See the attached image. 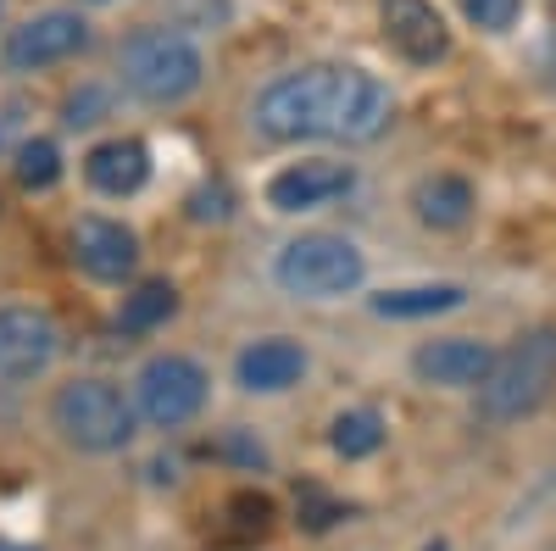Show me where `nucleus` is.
<instances>
[{"instance_id": "nucleus-1", "label": "nucleus", "mask_w": 556, "mask_h": 551, "mask_svg": "<svg viewBox=\"0 0 556 551\" xmlns=\"http://www.w3.org/2000/svg\"><path fill=\"white\" fill-rule=\"evenodd\" d=\"M390 89L374 73L317 62L262 89L256 128L267 140H374L390 123Z\"/></svg>"}, {"instance_id": "nucleus-2", "label": "nucleus", "mask_w": 556, "mask_h": 551, "mask_svg": "<svg viewBox=\"0 0 556 551\" xmlns=\"http://www.w3.org/2000/svg\"><path fill=\"white\" fill-rule=\"evenodd\" d=\"M201 51L190 34H173V28H146L123 45V84L134 89L139 101L151 107H173L184 96H195L201 89Z\"/></svg>"}, {"instance_id": "nucleus-3", "label": "nucleus", "mask_w": 556, "mask_h": 551, "mask_svg": "<svg viewBox=\"0 0 556 551\" xmlns=\"http://www.w3.org/2000/svg\"><path fill=\"white\" fill-rule=\"evenodd\" d=\"M551 385H556V329H534L513 351L495 356V367L479 385V412L490 424H513L551 396Z\"/></svg>"}, {"instance_id": "nucleus-4", "label": "nucleus", "mask_w": 556, "mask_h": 551, "mask_svg": "<svg viewBox=\"0 0 556 551\" xmlns=\"http://www.w3.org/2000/svg\"><path fill=\"white\" fill-rule=\"evenodd\" d=\"M362 273H367L362 251L351 240H340V235H301L273 262L278 290H290L301 301H334V296L362 285Z\"/></svg>"}, {"instance_id": "nucleus-5", "label": "nucleus", "mask_w": 556, "mask_h": 551, "mask_svg": "<svg viewBox=\"0 0 556 551\" xmlns=\"http://www.w3.org/2000/svg\"><path fill=\"white\" fill-rule=\"evenodd\" d=\"M51 418H56L62 440L78 446V451H123L134 440V406L106 379H73V385H62L56 401H51Z\"/></svg>"}, {"instance_id": "nucleus-6", "label": "nucleus", "mask_w": 556, "mask_h": 551, "mask_svg": "<svg viewBox=\"0 0 556 551\" xmlns=\"http://www.w3.org/2000/svg\"><path fill=\"white\" fill-rule=\"evenodd\" d=\"M134 390H139V412H146L156 429H178L206 406V367L190 362V356H151L139 367Z\"/></svg>"}, {"instance_id": "nucleus-7", "label": "nucleus", "mask_w": 556, "mask_h": 551, "mask_svg": "<svg viewBox=\"0 0 556 551\" xmlns=\"http://www.w3.org/2000/svg\"><path fill=\"white\" fill-rule=\"evenodd\" d=\"M62 335L51 312L34 306H0V379H34L56 362Z\"/></svg>"}, {"instance_id": "nucleus-8", "label": "nucleus", "mask_w": 556, "mask_h": 551, "mask_svg": "<svg viewBox=\"0 0 556 551\" xmlns=\"http://www.w3.org/2000/svg\"><path fill=\"white\" fill-rule=\"evenodd\" d=\"M84 39H89L84 17H73V12H45V17L12 28V39H7V67L34 73V67L67 62L73 51H84Z\"/></svg>"}, {"instance_id": "nucleus-9", "label": "nucleus", "mask_w": 556, "mask_h": 551, "mask_svg": "<svg viewBox=\"0 0 556 551\" xmlns=\"http://www.w3.org/2000/svg\"><path fill=\"white\" fill-rule=\"evenodd\" d=\"M490 367H495V351L484 340H468V335L429 340V346H417V356H412V374L424 379V385H445V390L484 385Z\"/></svg>"}, {"instance_id": "nucleus-10", "label": "nucleus", "mask_w": 556, "mask_h": 551, "mask_svg": "<svg viewBox=\"0 0 556 551\" xmlns=\"http://www.w3.org/2000/svg\"><path fill=\"white\" fill-rule=\"evenodd\" d=\"M384 39L417 67H434L451 51L445 17L429 7V0H384Z\"/></svg>"}, {"instance_id": "nucleus-11", "label": "nucleus", "mask_w": 556, "mask_h": 551, "mask_svg": "<svg viewBox=\"0 0 556 551\" xmlns=\"http://www.w3.org/2000/svg\"><path fill=\"white\" fill-rule=\"evenodd\" d=\"M351 184H356V173L345 162H295L267 184V206L273 212H312L323 201L345 196Z\"/></svg>"}, {"instance_id": "nucleus-12", "label": "nucleus", "mask_w": 556, "mask_h": 551, "mask_svg": "<svg viewBox=\"0 0 556 551\" xmlns=\"http://www.w3.org/2000/svg\"><path fill=\"white\" fill-rule=\"evenodd\" d=\"M73 256H78V267L89 273V279H123V273H134V262H139V240L112 217H84L73 228Z\"/></svg>"}, {"instance_id": "nucleus-13", "label": "nucleus", "mask_w": 556, "mask_h": 551, "mask_svg": "<svg viewBox=\"0 0 556 551\" xmlns=\"http://www.w3.org/2000/svg\"><path fill=\"white\" fill-rule=\"evenodd\" d=\"M84 173L101 196H134L139 184L151 178V151L139 140H106L84 156Z\"/></svg>"}, {"instance_id": "nucleus-14", "label": "nucleus", "mask_w": 556, "mask_h": 551, "mask_svg": "<svg viewBox=\"0 0 556 551\" xmlns=\"http://www.w3.org/2000/svg\"><path fill=\"white\" fill-rule=\"evenodd\" d=\"M301 374H306V351L295 340H256L240 351V385L245 390L273 396V390H290Z\"/></svg>"}, {"instance_id": "nucleus-15", "label": "nucleus", "mask_w": 556, "mask_h": 551, "mask_svg": "<svg viewBox=\"0 0 556 551\" xmlns=\"http://www.w3.org/2000/svg\"><path fill=\"white\" fill-rule=\"evenodd\" d=\"M412 206H417V217H424L429 228H462L468 212H473V190H468V178L434 173V178H424L412 190Z\"/></svg>"}, {"instance_id": "nucleus-16", "label": "nucleus", "mask_w": 556, "mask_h": 551, "mask_svg": "<svg viewBox=\"0 0 556 551\" xmlns=\"http://www.w3.org/2000/svg\"><path fill=\"white\" fill-rule=\"evenodd\" d=\"M468 301L462 285H417V290H384L374 296V312L379 317H434V312H456Z\"/></svg>"}, {"instance_id": "nucleus-17", "label": "nucleus", "mask_w": 556, "mask_h": 551, "mask_svg": "<svg viewBox=\"0 0 556 551\" xmlns=\"http://www.w3.org/2000/svg\"><path fill=\"white\" fill-rule=\"evenodd\" d=\"M173 312H178V290H173V285H162V279H151V285H139V290L123 301L117 324H123L128 335H151L156 324H167Z\"/></svg>"}, {"instance_id": "nucleus-18", "label": "nucleus", "mask_w": 556, "mask_h": 551, "mask_svg": "<svg viewBox=\"0 0 556 551\" xmlns=\"http://www.w3.org/2000/svg\"><path fill=\"white\" fill-rule=\"evenodd\" d=\"M334 451L340 456H374L384 446V418L379 412H345V418H334Z\"/></svg>"}, {"instance_id": "nucleus-19", "label": "nucleus", "mask_w": 556, "mask_h": 551, "mask_svg": "<svg viewBox=\"0 0 556 551\" xmlns=\"http://www.w3.org/2000/svg\"><path fill=\"white\" fill-rule=\"evenodd\" d=\"M17 178H23V190H51L62 178V151L51 140H28L17 151Z\"/></svg>"}, {"instance_id": "nucleus-20", "label": "nucleus", "mask_w": 556, "mask_h": 551, "mask_svg": "<svg viewBox=\"0 0 556 551\" xmlns=\"http://www.w3.org/2000/svg\"><path fill=\"white\" fill-rule=\"evenodd\" d=\"M462 12H468V23H473V28L501 34V28H513V23H518L523 0H462Z\"/></svg>"}, {"instance_id": "nucleus-21", "label": "nucleus", "mask_w": 556, "mask_h": 551, "mask_svg": "<svg viewBox=\"0 0 556 551\" xmlns=\"http://www.w3.org/2000/svg\"><path fill=\"white\" fill-rule=\"evenodd\" d=\"M228 513L240 518V529H245V535H262V529L273 524V501H267V496H251V490H240L235 501H228Z\"/></svg>"}, {"instance_id": "nucleus-22", "label": "nucleus", "mask_w": 556, "mask_h": 551, "mask_svg": "<svg viewBox=\"0 0 556 551\" xmlns=\"http://www.w3.org/2000/svg\"><path fill=\"white\" fill-rule=\"evenodd\" d=\"M228 212H235L228 184H212V190H195V196H190V217H195V223H223Z\"/></svg>"}, {"instance_id": "nucleus-23", "label": "nucleus", "mask_w": 556, "mask_h": 551, "mask_svg": "<svg viewBox=\"0 0 556 551\" xmlns=\"http://www.w3.org/2000/svg\"><path fill=\"white\" fill-rule=\"evenodd\" d=\"M334 518H340V508H334V501H323V496L306 485V490H301V524H306V529H329Z\"/></svg>"}, {"instance_id": "nucleus-24", "label": "nucleus", "mask_w": 556, "mask_h": 551, "mask_svg": "<svg viewBox=\"0 0 556 551\" xmlns=\"http://www.w3.org/2000/svg\"><path fill=\"white\" fill-rule=\"evenodd\" d=\"M101 101H106L101 89H84V96H73V101H67V123H73V128H78V123H96Z\"/></svg>"}, {"instance_id": "nucleus-25", "label": "nucleus", "mask_w": 556, "mask_h": 551, "mask_svg": "<svg viewBox=\"0 0 556 551\" xmlns=\"http://www.w3.org/2000/svg\"><path fill=\"white\" fill-rule=\"evenodd\" d=\"M0 551H28V546H12V540H0Z\"/></svg>"}, {"instance_id": "nucleus-26", "label": "nucleus", "mask_w": 556, "mask_h": 551, "mask_svg": "<svg viewBox=\"0 0 556 551\" xmlns=\"http://www.w3.org/2000/svg\"><path fill=\"white\" fill-rule=\"evenodd\" d=\"M429 551H445V546H440V540H434V546H429Z\"/></svg>"}]
</instances>
